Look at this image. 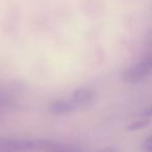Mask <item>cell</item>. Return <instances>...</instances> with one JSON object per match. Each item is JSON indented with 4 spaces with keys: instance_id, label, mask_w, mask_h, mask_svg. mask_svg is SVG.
Segmentation results:
<instances>
[{
    "instance_id": "cell-1",
    "label": "cell",
    "mask_w": 152,
    "mask_h": 152,
    "mask_svg": "<svg viewBox=\"0 0 152 152\" xmlns=\"http://www.w3.org/2000/svg\"><path fill=\"white\" fill-rule=\"evenodd\" d=\"M152 73V52L132 67L128 68L123 74V79L127 83H135L145 79Z\"/></svg>"
},
{
    "instance_id": "cell-8",
    "label": "cell",
    "mask_w": 152,
    "mask_h": 152,
    "mask_svg": "<svg viewBox=\"0 0 152 152\" xmlns=\"http://www.w3.org/2000/svg\"><path fill=\"white\" fill-rule=\"evenodd\" d=\"M143 116H146V117H151L152 116V106L151 107H148L147 110H145L143 113H142Z\"/></svg>"
},
{
    "instance_id": "cell-5",
    "label": "cell",
    "mask_w": 152,
    "mask_h": 152,
    "mask_svg": "<svg viewBox=\"0 0 152 152\" xmlns=\"http://www.w3.org/2000/svg\"><path fill=\"white\" fill-rule=\"evenodd\" d=\"M12 103V99L7 95L5 93L0 91V117H1V113L5 107L10 106Z\"/></svg>"
},
{
    "instance_id": "cell-6",
    "label": "cell",
    "mask_w": 152,
    "mask_h": 152,
    "mask_svg": "<svg viewBox=\"0 0 152 152\" xmlns=\"http://www.w3.org/2000/svg\"><path fill=\"white\" fill-rule=\"evenodd\" d=\"M148 124H149V121L148 120H139L137 122H133L128 128L129 130H137V129H142L144 127H146Z\"/></svg>"
},
{
    "instance_id": "cell-3",
    "label": "cell",
    "mask_w": 152,
    "mask_h": 152,
    "mask_svg": "<svg viewBox=\"0 0 152 152\" xmlns=\"http://www.w3.org/2000/svg\"><path fill=\"white\" fill-rule=\"evenodd\" d=\"M68 98L71 100V102L77 110V108L87 107V106L91 105L95 99V93L87 88H79V89L73 91V93Z\"/></svg>"
},
{
    "instance_id": "cell-2",
    "label": "cell",
    "mask_w": 152,
    "mask_h": 152,
    "mask_svg": "<svg viewBox=\"0 0 152 152\" xmlns=\"http://www.w3.org/2000/svg\"><path fill=\"white\" fill-rule=\"evenodd\" d=\"M47 142L39 140L0 137V148L10 151H31L47 146Z\"/></svg>"
},
{
    "instance_id": "cell-7",
    "label": "cell",
    "mask_w": 152,
    "mask_h": 152,
    "mask_svg": "<svg viewBox=\"0 0 152 152\" xmlns=\"http://www.w3.org/2000/svg\"><path fill=\"white\" fill-rule=\"evenodd\" d=\"M143 149L147 152H152V135L148 137L143 143Z\"/></svg>"
},
{
    "instance_id": "cell-4",
    "label": "cell",
    "mask_w": 152,
    "mask_h": 152,
    "mask_svg": "<svg viewBox=\"0 0 152 152\" xmlns=\"http://www.w3.org/2000/svg\"><path fill=\"white\" fill-rule=\"evenodd\" d=\"M48 110L51 114L54 115H67L74 112L76 107L69 98H61L51 102L48 106Z\"/></svg>"
}]
</instances>
